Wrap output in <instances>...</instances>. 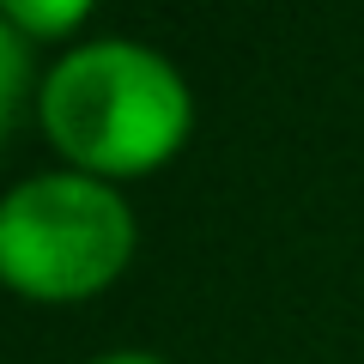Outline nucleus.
I'll return each instance as SVG.
<instances>
[{"instance_id":"nucleus-5","label":"nucleus","mask_w":364,"mask_h":364,"mask_svg":"<svg viewBox=\"0 0 364 364\" xmlns=\"http://www.w3.org/2000/svg\"><path fill=\"white\" fill-rule=\"evenodd\" d=\"M97 364H164V358H152V352H109V358H97Z\"/></svg>"},{"instance_id":"nucleus-3","label":"nucleus","mask_w":364,"mask_h":364,"mask_svg":"<svg viewBox=\"0 0 364 364\" xmlns=\"http://www.w3.org/2000/svg\"><path fill=\"white\" fill-rule=\"evenodd\" d=\"M25 79H31V49H25V37H18V25L0 13V134H6L18 97H25Z\"/></svg>"},{"instance_id":"nucleus-4","label":"nucleus","mask_w":364,"mask_h":364,"mask_svg":"<svg viewBox=\"0 0 364 364\" xmlns=\"http://www.w3.org/2000/svg\"><path fill=\"white\" fill-rule=\"evenodd\" d=\"M79 13H85L79 0H61V6H37V0H6V18H13V25H25V31H61V25H73Z\"/></svg>"},{"instance_id":"nucleus-1","label":"nucleus","mask_w":364,"mask_h":364,"mask_svg":"<svg viewBox=\"0 0 364 364\" xmlns=\"http://www.w3.org/2000/svg\"><path fill=\"white\" fill-rule=\"evenodd\" d=\"M55 146L91 170H146L176 152L188 128V85L146 43H79L43 85Z\"/></svg>"},{"instance_id":"nucleus-2","label":"nucleus","mask_w":364,"mask_h":364,"mask_svg":"<svg viewBox=\"0 0 364 364\" xmlns=\"http://www.w3.org/2000/svg\"><path fill=\"white\" fill-rule=\"evenodd\" d=\"M134 213L79 170L31 176L0 200V273L37 298H85L128 261Z\"/></svg>"}]
</instances>
